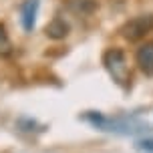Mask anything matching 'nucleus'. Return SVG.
<instances>
[{"label":"nucleus","instance_id":"obj_1","mask_svg":"<svg viewBox=\"0 0 153 153\" xmlns=\"http://www.w3.org/2000/svg\"><path fill=\"white\" fill-rule=\"evenodd\" d=\"M103 62L119 85H125L129 81V67H127V59L121 48H109L103 56Z\"/></svg>","mask_w":153,"mask_h":153},{"label":"nucleus","instance_id":"obj_2","mask_svg":"<svg viewBox=\"0 0 153 153\" xmlns=\"http://www.w3.org/2000/svg\"><path fill=\"white\" fill-rule=\"evenodd\" d=\"M151 30H153V14H141L131 18L129 22H125V26L121 28V34L127 40H139Z\"/></svg>","mask_w":153,"mask_h":153},{"label":"nucleus","instance_id":"obj_3","mask_svg":"<svg viewBox=\"0 0 153 153\" xmlns=\"http://www.w3.org/2000/svg\"><path fill=\"white\" fill-rule=\"evenodd\" d=\"M135 59H137L139 69L143 71L145 75H153V42H147V45L139 46Z\"/></svg>","mask_w":153,"mask_h":153},{"label":"nucleus","instance_id":"obj_4","mask_svg":"<svg viewBox=\"0 0 153 153\" xmlns=\"http://www.w3.org/2000/svg\"><path fill=\"white\" fill-rule=\"evenodd\" d=\"M36 12H38V0H26L22 4V26L26 32H32V28H34Z\"/></svg>","mask_w":153,"mask_h":153},{"label":"nucleus","instance_id":"obj_5","mask_svg":"<svg viewBox=\"0 0 153 153\" xmlns=\"http://www.w3.org/2000/svg\"><path fill=\"white\" fill-rule=\"evenodd\" d=\"M45 34L48 38H53V40H62L69 34V24L65 22L62 18H54V20H51V22L46 24Z\"/></svg>","mask_w":153,"mask_h":153},{"label":"nucleus","instance_id":"obj_6","mask_svg":"<svg viewBox=\"0 0 153 153\" xmlns=\"http://www.w3.org/2000/svg\"><path fill=\"white\" fill-rule=\"evenodd\" d=\"M8 54H12V42L6 34L4 24H0V56H8Z\"/></svg>","mask_w":153,"mask_h":153},{"label":"nucleus","instance_id":"obj_7","mask_svg":"<svg viewBox=\"0 0 153 153\" xmlns=\"http://www.w3.org/2000/svg\"><path fill=\"white\" fill-rule=\"evenodd\" d=\"M73 8L76 12H93L97 8V4L93 0H81V2H73Z\"/></svg>","mask_w":153,"mask_h":153},{"label":"nucleus","instance_id":"obj_8","mask_svg":"<svg viewBox=\"0 0 153 153\" xmlns=\"http://www.w3.org/2000/svg\"><path fill=\"white\" fill-rule=\"evenodd\" d=\"M137 147L143 149V151H151L153 153V139H143V141H139Z\"/></svg>","mask_w":153,"mask_h":153}]
</instances>
